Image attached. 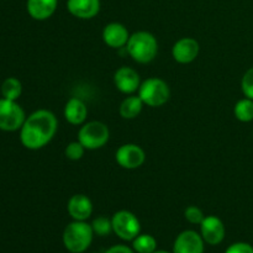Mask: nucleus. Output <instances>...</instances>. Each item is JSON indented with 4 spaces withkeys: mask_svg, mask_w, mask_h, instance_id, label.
I'll use <instances>...</instances> for the list:
<instances>
[{
    "mask_svg": "<svg viewBox=\"0 0 253 253\" xmlns=\"http://www.w3.org/2000/svg\"><path fill=\"white\" fill-rule=\"evenodd\" d=\"M67 210L76 221H86L93 214V203L86 195L74 194L69 198Z\"/></svg>",
    "mask_w": 253,
    "mask_h": 253,
    "instance_id": "obj_14",
    "label": "nucleus"
},
{
    "mask_svg": "<svg viewBox=\"0 0 253 253\" xmlns=\"http://www.w3.org/2000/svg\"><path fill=\"white\" fill-rule=\"evenodd\" d=\"M26 120L25 111L15 100L0 99V130L14 132L20 130Z\"/></svg>",
    "mask_w": 253,
    "mask_h": 253,
    "instance_id": "obj_6",
    "label": "nucleus"
},
{
    "mask_svg": "<svg viewBox=\"0 0 253 253\" xmlns=\"http://www.w3.org/2000/svg\"><path fill=\"white\" fill-rule=\"evenodd\" d=\"M105 253H135V251L131 250L130 247L125 246V245H115V246L106 250Z\"/></svg>",
    "mask_w": 253,
    "mask_h": 253,
    "instance_id": "obj_27",
    "label": "nucleus"
},
{
    "mask_svg": "<svg viewBox=\"0 0 253 253\" xmlns=\"http://www.w3.org/2000/svg\"><path fill=\"white\" fill-rule=\"evenodd\" d=\"M58 0H27V12L37 21H44L56 12Z\"/></svg>",
    "mask_w": 253,
    "mask_h": 253,
    "instance_id": "obj_17",
    "label": "nucleus"
},
{
    "mask_svg": "<svg viewBox=\"0 0 253 253\" xmlns=\"http://www.w3.org/2000/svg\"><path fill=\"white\" fill-rule=\"evenodd\" d=\"M94 231L91 224L86 221H76L68 224L63 231V245L69 252L83 253L89 249L93 241Z\"/></svg>",
    "mask_w": 253,
    "mask_h": 253,
    "instance_id": "obj_3",
    "label": "nucleus"
},
{
    "mask_svg": "<svg viewBox=\"0 0 253 253\" xmlns=\"http://www.w3.org/2000/svg\"><path fill=\"white\" fill-rule=\"evenodd\" d=\"M110 138L109 127L101 121H89L83 124L78 132V141L85 150H99L108 143Z\"/></svg>",
    "mask_w": 253,
    "mask_h": 253,
    "instance_id": "obj_5",
    "label": "nucleus"
},
{
    "mask_svg": "<svg viewBox=\"0 0 253 253\" xmlns=\"http://www.w3.org/2000/svg\"><path fill=\"white\" fill-rule=\"evenodd\" d=\"M225 234H226V230H225L224 222L214 215L205 216V219L200 224V235L203 240L211 246L221 244L225 239Z\"/></svg>",
    "mask_w": 253,
    "mask_h": 253,
    "instance_id": "obj_9",
    "label": "nucleus"
},
{
    "mask_svg": "<svg viewBox=\"0 0 253 253\" xmlns=\"http://www.w3.org/2000/svg\"><path fill=\"white\" fill-rule=\"evenodd\" d=\"M152 253H170V252H167V251H162V250H156L155 252Z\"/></svg>",
    "mask_w": 253,
    "mask_h": 253,
    "instance_id": "obj_28",
    "label": "nucleus"
},
{
    "mask_svg": "<svg viewBox=\"0 0 253 253\" xmlns=\"http://www.w3.org/2000/svg\"><path fill=\"white\" fill-rule=\"evenodd\" d=\"M118 165L124 169H137L145 163L146 153L142 147L135 143H125L120 146L115 153Z\"/></svg>",
    "mask_w": 253,
    "mask_h": 253,
    "instance_id": "obj_8",
    "label": "nucleus"
},
{
    "mask_svg": "<svg viewBox=\"0 0 253 253\" xmlns=\"http://www.w3.org/2000/svg\"><path fill=\"white\" fill-rule=\"evenodd\" d=\"M84 153H85V147L79 142L78 140L73 141V142L68 143L64 150V155L69 161H79L83 158Z\"/></svg>",
    "mask_w": 253,
    "mask_h": 253,
    "instance_id": "obj_23",
    "label": "nucleus"
},
{
    "mask_svg": "<svg viewBox=\"0 0 253 253\" xmlns=\"http://www.w3.org/2000/svg\"><path fill=\"white\" fill-rule=\"evenodd\" d=\"M58 128V120L52 111L40 109L27 116L20 128V141L27 150L37 151L53 140Z\"/></svg>",
    "mask_w": 253,
    "mask_h": 253,
    "instance_id": "obj_1",
    "label": "nucleus"
},
{
    "mask_svg": "<svg viewBox=\"0 0 253 253\" xmlns=\"http://www.w3.org/2000/svg\"><path fill=\"white\" fill-rule=\"evenodd\" d=\"M241 89L246 98H250L253 100V67L247 69L246 73L242 77Z\"/></svg>",
    "mask_w": 253,
    "mask_h": 253,
    "instance_id": "obj_25",
    "label": "nucleus"
},
{
    "mask_svg": "<svg viewBox=\"0 0 253 253\" xmlns=\"http://www.w3.org/2000/svg\"><path fill=\"white\" fill-rule=\"evenodd\" d=\"M199 51L200 46L197 40L192 37H183L173 44L172 56L178 63L188 64L197 59Z\"/></svg>",
    "mask_w": 253,
    "mask_h": 253,
    "instance_id": "obj_10",
    "label": "nucleus"
},
{
    "mask_svg": "<svg viewBox=\"0 0 253 253\" xmlns=\"http://www.w3.org/2000/svg\"><path fill=\"white\" fill-rule=\"evenodd\" d=\"M184 217L187 219V221L190 222V224L200 225L203 222V220L205 219V215L200 208L195 207V205H190V207H188L187 209H185Z\"/></svg>",
    "mask_w": 253,
    "mask_h": 253,
    "instance_id": "obj_24",
    "label": "nucleus"
},
{
    "mask_svg": "<svg viewBox=\"0 0 253 253\" xmlns=\"http://www.w3.org/2000/svg\"><path fill=\"white\" fill-rule=\"evenodd\" d=\"M114 83L119 91L124 94H133L141 85L140 76L131 67H121L114 74Z\"/></svg>",
    "mask_w": 253,
    "mask_h": 253,
    "instance_id": "obj_12",
    "label": "nucleus"
},
{
    "mask_svg": "<svg viewBox=\"0 0 253 253\" xmlns=\"http://www.w3.org/2000/svg\"><path fill=\"white\" fill-rule=\"evenodd\" d=\"M132 247L137 253H152L157 250V240L152 235H138L132 241Z\"/></svg>",
    "mask_w": 253,
    "mask_h": 253,
    "instance_id": "obj_21",
    "label": "nucleus"
},
{
    "mask_svg": "<svg viewBox=\"0 0 253 253\" xmlns=\"http://www.w3.org/2000/svg\"><path fill=\"white\" fill-rule=\"evenodd\" d=\"M91 227H93L94 234L98 235V236H108L113 232L111 219H108L105 216H99L94 219L91 222Z\"/></svg>",
    "mask_w": 253,
    "mask_h": 253,
    "instance_id": "obj_22",
    "label": "nucleus"
},
{
    "mask_svg": "<svg viewBox=\"0 0 253 253\" xmlns=\"http://www.w3.org/2000/svg\"><path fill=\"white\" fill-rule=\"evenodd\" d=\"M63 115L71 125H83L88 116V106L82 99L72 98L66 103Z\"/></svg>",
    "mask_w": 253,
    "mask_h": 253,
    "instance_id": "obj_16",
    "label": "nucleus"
},
{
    "mask_svg": "<svg viewBox=\"0 0 253 253\" xmlns=\"http://www.w3.org/2000/svg\"><path fill=\"white\" fill-rule=\"evenodd\" d=\"M131 35L120 22H110L103 30V41L111 48H125Z\"/></svg>",
    "mask_w": 253,
    "mask_h": 253,
    "instance_id": "obj_13",
    "label": "nucleus"
},
{
    "mask_svg": "<svg viewBox=\"0 0 253 253\" xmlns=\"http://www.w3.org/2000/svg\"><path fill=\"white\" fill-rule=\"evenodd\" d=\"M1 94L5 99L16 101L22 94L21 82L17 78H14V77L6 78L1 84Z\"/></svg>",
    "mask_w": 253,
    "mask_h": 253,
    "instance_id": "obj_19",
    "label": "nucleus"
},
{
    "mask_svg": "<svg viewBox=\"0 0 253 253\" xmlns=\"http://www.w3.org/2000/svg\"><path fill=\"white\" fill-rule=\"evenodd\" d=\"M125 48L133 61L146 64L152 62L157 56L158 42L151 32L137 31L131 35Z\"/></svg>",
    "mask_w": 253,
    "mask_h": 253,
    "instance_id": "obj_2",
    "label": "nucleus"
},
{
    "mask_svg": "<svg viewBox=\"0 0 253 253\" xmlns=\"http://www.w3.org/2000/svg\"><path fill=\"white\" fill-rule=\"evenodd\" d=\"M138 96L145 105L151 108H160L169 100L170 89L163 79L153 77L141 83Z\"/></svg>",
    "mask_w": 253,
    "mask_h": 253,
    "instance_id": "obj_4",
    "label": "nucleus"
},
{
    "mask_svg": "<svg viewBox=\"0 0 253 253\" xmlns=\"http://www.w3.org/2000/svg\"><path fill=\"white\" fill-rule=\"evenodd\" d=\"M113 232L124 241H133L140 235L141 224L135 214L128 210H120L111 217Z\"/></svg>",
    "mask_w": 253,
    "mask_h": 253,
    "instance_id": "obj_7",
    "label": "nucleus"
},
{
    "mask_svg": "<svg viewBox=\"0 0 253 253\" xmlns=\"http://www.w3.org/2000/svg\"><path fill=\"white\" fill-rule=\"evenodd\" d=\"M69 14L82 20H90L100 11V0H68Z\"/></svg>",
    "mask_w": 253,
    "mask_h": 253,
    "instance_id": "obj_15",
    "label": "nucleus"
},
{
    "mask_svg": "<svg viewBox=\"0 0 253 253\" xmlns=\"http://www.w3.org/2000/svg\"><path fill=\"white\" fill-rule=\"evenodd\" d=\"M225 253H253V246L247 242H236L232 244Z\"/></svg>",
    "mask_w": 253,
    "mask_h": 253,
    "instance_id": "obj_26",
    "label": "nucleus"
},
{
    "mask_svg": "<svg viewBox=\"0 0 253 253\" xmlns=\"http://www.w3.org/2000/svg\"><path fill=\"white\" fill-rule=\"evenodd\" d=\"M173 253H204V240L193 230L180 232L173 245Z\"/></svg>",
    "mask_w": 253,
    "mask_h": 253,
    "instance_id": "obj_11",
    "label": "nucleus"
},
{
    "mask_svg": "<svg viewBox=\"0 0 253 253\" xmlns=\"http://www.w3.org/2000/svg\"><path fill=\"white\" fill-rule=\"evenodd\" d=\"M234 114L241 123H251L253 120V100L245 96L235 104Z\"/></svg>",
    "mask_w": 253,
    "mask_h": 253,
    "instance_id": "obj_20",
    "label": "nucleus"
},
{
    "mask_svg": "<svg viewBox=\"0 0 253 253\" xmlns=\"http://www.w3.org/2000/svg\"><path fill=\"white\" fill-rule=\"evenodd\" d=\"M143 101L141 100V98L138 95H131L127 96L123 100V103L120 104V108H119V113L123 119L126 120H132L136 119L141 114L143 108Z\"/></svg>",
    "mask_w": 253,
    "mask_h": 253,
    "instance_id": "obj_18",
    "label": "nucleus"
}]
</instances>
